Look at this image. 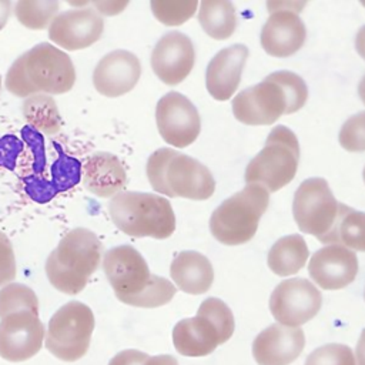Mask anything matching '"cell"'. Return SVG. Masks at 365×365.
<instances>
[{"label": "cell", "instance_id": "obj_1", "mask_svg": "<svg viewBox=\"0 0 365 365\" xmlns=\"http://www.w3.org/2000/svg\"><path fill=\"white\" fill-rule=\"evenodd\" d=\"M103 269L117 299L131 307L165 305L177 291L167 278L151 274L144 257L131 245H117L106 251Z\"/></svg>", "mask_w": 365, "mask_h": 365}, {"label": "cell", "instance_id": "obj_2", "mask_svg": "<svg viewBox=\"0 0 365 365\" xmlns=\"http://www.w3.org/2000/svg\"><path fill=\"white\" fill-rule=\"evenodd\" d=\"M307 98L308 87L302 77L279 70L240 91L232 100V114L245 125H269L281 115L302 108Z\"/></svg>", "mask_w": 365, "mask_h": 365}, {"label": "cell", "instance_id": "obj_3", "mask_svg": "<svg viewBox=\"0 0 365 365\" xmlns=\"http://www.w3.org/2000/svg\"><path fill=\"white\" fill-rule=\"evenodd\" d=\"M76 81V68L67 53L50 43H38L10 66L6 88L17 97L64 94Z\"/></svg>", "mask_w": 365, "mask_h": 365}, {"label": "cell", "instance_id": "obj_4", "mask_svg": "<svg viewBox=\"0 0 365 365\" xmlns=\"http://www.w3.org/2000/svg\"><path fill=\"white\" fill-rule=\"evenodd\" d=\"M103 245L87 228H74L60 240L46 259L50 284L67 295L80 294L101 262Z\"/></svg>", "mask_w": 365, "mask_h": 365}, {"label": "cell", "instance_id": "obj_5", "mask_svg": "<svg viewBox=\"0 0 365 365\" xmlns=\"http://www.w3.org/2000/svg\"><path fill=\"white\" fill-rule=\"evenodd\" d=\"M147 178L167 197L207 200L215 191L211 171L198 160L173 148H158L147 160Z\"/></svg>", "mask_w": 365, "mask_h": 365}, {"label": "cell", "instance_id": "obj_6", "mask_svg": "<svg viewBox=\"0 0 365 365\" xmlns=\"http://www.w3.org/2000/svg\"><path fill=\"white\" fill-rule=\"evenodd\" d=\"M108 212L114 225L131 237L164 240L175 230L171 202L158 194L121 191L111 197Z\"/></svg>", "mask_w": 365, "mask_h": 365}, {"label": "cell", "instance_id": "obj_7", "mask_svg": "<svg viewBox=\"0 0 365 365\" xmlns=\"http://www.w3.org/2000/svg\"><path fill=\"white\" fill-rule=\"evenodd\" d=\"M234 329L235 321L228 305L210 297L200 304L195 317L184 318L174 325V348L184 356H205L227 342Z\"/></svg>", "mask_w": 365, "mask_h": 365}, {"label": "cell", "instance_id": "obj_8", "mask_svg": "<svg viewBox=\"0 0 365 365\" xmlns=\"http://www.w3.org/2000/svg\"><path fill=\"white\" fill-rule=\"evenodd\" d=\"M268 204L269 192L261 185L248 184L214 210L210 218V231L221 244H245L255 235Z\"/></svg>", "mask_w": 365, "mask_h": 365}, {"label": "cell", "instance_id": "obj_9", "mask_svg": "<svg viewBox=\"0 0 365 365\" xmlns=\"http://www.w3.org/2000/svg\"><path fill=\"white\" fill-rule=\"evenodd\" d=\"M299 163V143L294 131L285 125H275L268 134L262 150L248 163L245 181L278 191L291 182Z\"/></svg>", "mask_w": 365, "mask_h": 365}, {"label": "cell", "instance_id": "obj_10", "mask_svg": "<svg viewBox=\"0 0 365 365\" xmlns=\"http://www.w3.org/2000/svg\"><path fill=\"white\" fill-rule=\"evenodd\" d=\"M94 325L96 319L91 308L80 301H70L61 305L50 318L46 348L61 361H78L90 348Z\"/></svg>", "mask_w": 365, "mask_h": 365}, {"label": "cell", "instance_id": "obj_11", "mask_svg": "<svg viewBox=\"0 0 365 365\" xmlns=\"http://www.w3.org/2000/svg\"><path fill=\"white\" fill-rule=\"evenodd\" d=\"M339 214V202L327 180L311 177L297 188L292 200V215L304 234L317 237L322 244L331 235Z\"/></svg>", "mask_w": 365, "mask_h": 365}, {"label": "cell", "instance_id": "obj_12", "mask_svg": "<svg viewBox=\"0 0 365 365\" xmlns=\"http://www.w3.org/2000/svg\"><path fill=\"white\" fill-rule=\"evenodd\" d=\"M321 304V292L305 278H289L279 282L269 297V311L278 324L295 328L312 319Z\"/></svg>", "mask_w": 365, "mask_h": 365}, {"label": "cell", "instance_id": "obj_13", "mask_svg": "<svg viewBox=\"0 0 365 365\" xmlns=\"http://www.w3.org/2000/svg\"><path fill=\"white\" fill-rule=\"evenodd\" d=\"M155 123L161 138L175 148L192 144L201 131V120L195 106L177 91H170L158 100Z\"/></svg>", "mask_w": 365, "mask_h": 365}, {"label": "cell", "instance_id": "obj_14", "mask_svg": "<svg viewBox=\"0 0 365 365\" xmlns=\"http://www.w3.org/2000/svg\"><path fill=\"white\" fill-rule=\"evenodd\" d=\"M44 325L29 311L13 312L0 321V356L10 362L33 358L43 346Z\"/></svg>", "mask_w": 365, "mask_h": 365}, {"label": "cell", "instance_id": "obj_15", "mask_svg": "<svg viewBox=\"0 0 365 365\" xmlns=\"http://www.w3.org/2000/svg\"><path fill=\"white\" fill-rule=\"evenodd\" d=\"M103 31V17L93 7H80L57 14L48 26V38L64 50L76 51L98 41Z\"/></svg>", "mask_w": 365, "mask_h": 365}, {"label": "cell", "instance_id": "obj_16", "mask_svg": "<svg viewBox=\"0 0 365 365\" xmlns=\"http://www.w3.org/2000/svg\"><path fill=\"white\" fill-rule=\"evenodd\" d=\"M195 61V50L188 36L181 31L165 33L151 53V68L165 84L175 86L187 78Z\"/></svg>", "mask_w": 365, "mask_h": 365}, {"label": "cell", "instance_id": "obj_17", "mask_svg": "<svg viewBox=\"0 0 365 365\" xmlns=\"http://www.w3.org/2000/svg\"><path fill=\"white\" fill-rule=\"evenodd\" d=\"M308 272L322 289H341L355 279L358 258L352 250L329 244L314 252L308 264Z\"/></svg>", "mask_w": 365, "mask_h": 365}, {"label": "cell", "instance_id": "obj_18", "mask_svg": "<svg viewBox=\"0 0 365 365\" xmlns=\"http://www.w3.org/2000/svg\"><path fill=\"white\" fill-rule=\"evenodd\" d=\"M141 76L138 57L127 50L106 54L93 71L94 88L106 97H120L131 91Z\"/></svg>", "mask_w": 365, "mask_h": 365}, {"label": "cell", "instance_id": "obj_19", "mask_svg": "<svg viewBox=\"0 0 365 365\" xmlns=\"http://www.w3.org/2000/svg\"><path fill=\"white\" fill-rule=\"evenodd\" d=\"M305 335L301 328L272 324L252 342V356L258 365H289L302 352Z\"/></svg>", "mask_w": 365, "mask_h": 365}, {"label": "cell", "instance_id": "obj_20", "mask_svg": "<svg viewBox=\"0 0 365 365\" xmlns=\"http://www.w3.org/2000/svg\"><path fill=\"white\" fill-rule=\"evenodd\" d=\"M305 24L297 11L274 10L261 30V46L272 57H289L305 43Z\"/></svg>", "mask_w": 365, "mask_h": 365}, {"label": "cell", "instance_id": "obj_21", "mask_svg": "<svg viewBox=\"0 0 365 365\" xmlns=\"http://www.w3.org/2000/svg\"><path fill=\"white\" fill-rule=\"evenodd\" d=\"M247 57V46L238 43L220 50L211 58L205 71V86L212 98L225 101L232 97L240 86Z\"/></svg>", "mask_w": 365, "mask_h": 365}, {"label": "cell", "instance_id": "obj_22", "mask_svg": "<svg viewBox=\"0 0 365 365\" xmlns=\"http://www.w3.org/2000/svg\"><path fill=\"white\" fill-rule=\"evenodd\" d=\"M83 182L87 191L100 198L114 197L127 184L125 168L114 154L98 151L86 160Z\"/></svg>", "mask_w": 365, "mask_h": 365}, {"label": "cell", "instance_id": "obj_23", "mask_svg": "<svg viewBox=\"0 0 365 365\" xmlns=\"http://www.w3.org/2000/svg\"><path fill=\"white\" fill-rule=\"evenodd\" d=\"M170 275L178 289L191 295L207 292L214 282L212 264L197 251H181L171 262Z\"/></svg>", "mask_w": 365, "mask_h": 365}, {"label": "cell", "instance_id": "obj_24", "mask_svg": "<svg viewBox=\"0 0 365 365\" xmlns=\"http://www.w3.org/2000/svg\"><path fill=\"white\" fill-rule=\"evenodd\" d=\"M308 245L302 235L291 234L277 240L268 251V268L278 277L297 274L307 262Z\"/></svg>", "mask_w": 365, "mask_h": 365}, {"label": "cell", "instance_id": "obj_25", "mask_svg": "<svg viewBox=\"0 0 365 365\" xmlns=\"http://www.w3.org/2000/svg\"><path fill=\"white\" fill-rule=\"evenodd\" d=\"M198 21L210 37L225 40L237 29L235 7L228 0H204L200 3Z\"/></svg>", "mask_w": 365, "mask_h": 365}, {"label": "cell", "instance_id": "obj_26", "mask_svg": "<svg viewBox=\"0 0 365 365\" xmlns=\"http://www.w3.org/2000/svg\"><path fill=\"white\" fill-rule=\"evenodd\" d=\"M325 244H338L365 252V212L339 202L336 224Z\"/></svg>", "mask_w": 365, "mask_h": 365}, {"label": "cell", "instance_id": "obj_27", "mask_svg": "<svg viewBox=\"0 0 365 365\" xmlns=\"http://www.w3.org/2000/svg\"><path fill=\"white\" fill-rule=\"evenodd\" d=\"M23 114L27 125L41 134H56L61 127L57 104L51 96L36 94L23 103Z\"/></svg>", "mask_w": 365, "mask_h": 365}, {"label": "cell", "instance_id": "obj_28", "mask_svg": "<svg viewBox=\"0 0 365 365\" xmlns=\"http://www.w3.org/2000/svg\"><path fill=\"white\" fill-rule=\"evenodd\" d=\"M60 3L56 0H20L14 4L17 20L27 29L43 30L57 16Z\"/></svg>", "mask_w": 365, "mask_h": 365}, {"label": "cell", "instance_id": "obj_29", "mask_svg": "<svg viewBox=\"0 0 365 365\" xmlns=\"http://www.w3.org/2000/svg\"><path fill=\"white\" fill-rule=\"evenodd\" d=\"M19 311L38 315V299L36 292L20 282H10L0 288V319Z\"/></svg>", "mask_w": 365, "mask_h": 365}, {"label": "cell", "instance_id": "obj_30", "mask_svg": "<svg viewBox=\"0 0 365 365\" xmlns=\"http://www.w3.org/2000/svg\"><path fill=\"white\" fill-rule=\"evenodd\" d=\"M57 160L51 165V182L58 190V192H64L80 182L83 175V165L80 160L76 157L67 155L61 147L57 145Z\"/></svg>", "mask_w": 365, "mask_h": 365}, {"label": "cell", "instance_id": "obj_31", "mask_svg": "<svg viewBox=\"0 0 365 365\" xmlns=\"http://www.w3.org/2000/svg\"><path fill=\"white\" fill-rule=\"evenodd\" d=\"M198 1H158L150 3L154 17L165 26H180L191 19L198 7Z\"/></svg>", "mask_w": 365, "mask_h": 365}, {"label": "cell", "instance_id": "obj_32", "mask_svg": "<svg viewBox=\"0 0 365 365\" xmlns=\"http://www.w3.org/2000/svg\"><path fill=\"white\" fill-rule=\"evenodd\" d=\"M304 365H356L354 352L348 345L327 344L314 349Z\"/></svg>", "mask_w": 365, "mask_h": 365}, {"label": "cell", "instance_id": "obj_33", "mask_svg": "<svg viewBox=\"0 0 365 365\" xmlns=\"http://www.w3.org/2000/svg\"><path fill=\"white\" fill-rule=\"evenodd\" d=\"M338 140L341 147L346 151H365V111L354 114L344 123Z\"/></svg>", "mask_w": 365, "mask_h": 365}, {"label": "cell", "instance_id": "obj_34", "mask_svg": "<svg viewBox=\"0 0 365 365\" xmlns=\"http://www.w3.org/2000/svg\"><path fill=\"white\" fill-rule=\"evenodd\" d=\"M24 182V191L26 194L36 202L44 204L53 200L58 192V190L54 187L51 181L44 180L43 177L37 174H30L23 178Z\"/></svg>", "mask_w": 365, "mask_h": 365}, {"label": "cell", "instance_id": "obj_35", "mask_svg": "<svg viewBox=\"0 0 365 365\" xmlns=\"http://www.w3.org/2000/svg\"><path fill=\"white\" fill-rule=\"evenodd\" d=\"M21 137L23 141L30 147L33 157H34V163H33V170L34 174H41L46 165V145H44V137L41 133H38L37 130L31 128L30 125H24L21 128Z\"/></svg>", "mask_w": 365, "mask_h": 365}, {"label": "cell", "instance_id": "obj_36", "mask_svg": "<svg viewBox=\"0 0 365 365\" xmlns=\"http://www.w3.org/2000/svg\"><path fill=\"white\" fill-rule=\"evenodd\" d=\"M16 278V258L9 237L0 231V288Z\"/></svg>", "mask_w": 365, "mask_h": 365}, {"label": "cell", "instance_id": "obj_37", "mask_svg": "<svg viewBox=\"0 0 365 365\" xmlns=\"http://www.w3.org/2000/svg\"><path fill=\"white\" fill-rule=\"evenodd\" d=\"M24 150V143L14 134H4L0 137V167L13 171L19 155Z\"/></svg>", "mask_w": 365, "mask_h": 365}, {"label": "cell", "instance_id": "obj_38", "mask_svg": "<svg viewBox=\"0 0 365 365\" xmlns=\"http://www.w3.org/2000/svg\"><path fill=\"white\" fill-rule=\"evenodd\" d=\"M148 356V354L138 349H124L115 354L110 359L108 365H144Z\"/></svg>", "mask_w": 365, "mask_h": 365}, {"label": "cell", "instance_id": "obj_39", "mask_svg": "<svg viewBox=\"0 0 365 365\" xmlns=\"http://www.w3.org/2000/svg\"><path fill=\"white\" fill-rule=\"evenodd\" d=\"M128 3L127 1H123V3H117V1H94V3H90V6L100 14H104V16H114V14H118Z\"/></svg>", "mask_w": 365, "mask_h": 365}, {"label": "cell", "instance_id": "obj_40", "mask_svg": "<svg viewBox=\"0 0 365 365\" xmlns=\"http://www.w3.org/2000/svg\"><path fill=\"white\" fill-rule=\"evenodd\" d=\"M144 365H178V361L171 355H155L148 356V359L144 362Z\"/></svg>", "mask_w": 365, "mask_h": 365}, {"label": "cell", "instance_id": "obj_41", "mask_svg": "<svg viewBox=\"0 0 365 365\" xmlns=\"http://www.w3.org/2000/svg\"><path fill=\"white\" fill-rule=\"evenodd\" d=\"M355 355H356V365H365V328L362 329L359 341L356 342Z\"/></svg>", "mask_w": 365, "mask_h": 365}, {"label": "cell", "instance_id": "obj_42", "mask_svg": "<svg viewBox=\"0 0 365 365\" xmlns=\"http://www.w3.org/2000/svg\"><path fill=\"white\" fill-rule=\"evenodd\" d=\"M355 48H356V53L359 54V57H362L365 60V26H362L356 33Z\"/></svg>", "mask_w": 365, "mask_h": 365}, {"label": "cell", "instance_id": "obj_43", "mask_svg": "<svg viewBox=\"0 0 365 365\" xmlns=\"http://www.w3.org/2000/svg\"><path fill=\"white\" fill-rule=\"evenodd\" d=\"M11 11V3L9 0H0V30L6 26Z\"/></svg>", "mask_w": 365, "mask_h": 365}, {"label": "cell", "instance_id": "obj_44", "mask_svg": "<svg viewBox=\"0 0 365 365\" xmlns=\"http://www.w3.org/2000/svg\"><path fill=\"white\" fill-rule=\"evenodd\" d=\"M358 96H359L361 101L365 104V76L361 78V81L358 84Z\"/></svg>", "mask_w": 365, "mask_h": 365}, {"label": "cell", "instance_id": "obj_45", "mask_svg": "<svg viewBox=\"0 0 365 365\" xmlns=\"http://www.w3.org/2000/svg\"><path fill=\"white\" fill-rule=\"evenodd\" d=\"M362 177H364V182H365V167H364V171H362Z\"/></svg>", "mask_w": 365, "mask_h": 365}, {"label": "cell", "instance_id": "obj_46", "mask_svg": "<svg viewBox=\"0 0 365 365\" xmlns=\"http://www.w3.org/2000/svg\"><path fill=\"white\" fill-rule=\"evenodd\" d=\"M0 88H1V77H0Z\"/></svg>", "mask_w": 365, "mask_h": 365}, {"label": "cell", "instance_id": "obj_47", "mask_svg": "<svg viewBox=\"0 0 365 365\" xmlns=\"http://www.w3.org/2000/svg\"><path fill=\"white\" fill-rule=\"evenodd\" d=\"M364 6H365V3H364Z\"/></svg>", "mask_w": 365, "mask_h": 365}, {"label": "cell", "instance_id": "obj_48", "mask_svg": "<svg viewBox=\"0 0 365 365\" xmlns=\"http://www.w3.org/2000/svg\"><path fill=\"white\" fill-rule=\"evenodd\" d=\"M364 297H365V294H364Z\"/></svg>", "mask_w": 365, "mask_h": 365}]
</instances>
